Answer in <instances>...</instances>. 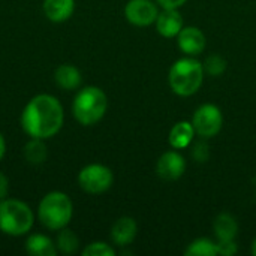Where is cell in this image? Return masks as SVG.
<instances>
[{"instance_id": "1", "label": "cell", "mask_w": 256, "mask_h": 256, "mask_svg": "<svg viewBox=\"0 0 256 256\" xmlns=\"http://www.w3.org/2000/svg\"><path fill=\"white\" fill-rule=\"evenodd\" d=\"M63 122V106L52 94H38L32 98L21 114V128L30 138H52L62 129Z\"/></svg>"}, {"instance_id": "2", "label": "cell", "mask_w": 256, "mask_h": 256, "mask_svg": "<svg viewBox=\"0 0 256 256\" xmlns=\"http://www.w3.org/2000/svg\"><path fill=\"white\" fill-rule=\"evenodd\" d=\"M204 66L201 62L196 58L190 57H183L177 60L168 74V81L171 90L183 98L195 94L204 80Z\"/></svg>"}, {"instance_id": "3", "label": "cell", "mask_w": 256, "mask_h": 256, "mask_svg": "<svg viewBox=\"0 0 256 256\" xmlns=\"http://www.w3.org/2000/svg\"><path fill=\"white\" fill-rule=\"evenodd\" d=\"M74 214V204L64 192H50L46 194L38 207V218L40 224L51 230L60 231L66 228Z\"/></svg>"}, {"instance_id": "4", "label": "cell", "mask_w": 256, "mask_h": 256, "mask_svg": "<svg viewBox=\"0 0 256 256\" xmlns=\"http://www.w3.org/2000/svg\"><path fill=\"white\" fill-rule=\"evenodd\" d=\"M108 99L102 88L87 86L78 92L72 104V112L78 123L82 126H92L100 122L106 112Z\"/></svg>"}, {"instance_id": "5", "label": "cell", "mask_w": 256, "mask_h": 256, "mask_svg": "<svg viewBox=\"0 0 256 256\" xmlns=\"http://www.w3.org/2000/svg\"><path fill=\"white\" fill-rule=\"evenodd\" d=\"M34 222V216L32 208L20 201L12 198L0 200V231L12 236L20 237L27 234Z\"/></svg>"}, {"instance_id": "6", "label": "cell", "mask_w": 256, "mask_h": 256, "mask_svg": "<svg viewBox=\"0 0 256 256\" xmlns=\"http://www.w3.org/2000/svg\"><path fill=\"white\" fill-rule=\"evenodd\" d=\"M114 182L112 171L100 164H90L84 166L78 174L80 188L92 195H99L106 192Z\"/></svg>"}, {"instance_id": "7", "label": "cell", "mask_w": 256, "mask_h": 256, "mask_svg": "<svg viewBox=\"0 0 256 256\" xmlns=\"http://www.w3.org/2000/svg\"><path fill=\"white\" fill-rule=\"evenodd\" d=\"M192 124L200 136L202 138L216 136L224 124V116L220 108L213 104L201 105L192 117Z\"/></svg>"}, {"instance_id": "8", "label": "cell", "mask_w": 256, "mask_h": 256, "mask_svg": "<svg viewBox=\"0 0 256 256\" xmlns=\"http://www.w3.org/2000/svg\"><path fill=\"white\" fill-rule=\"evenodd\" d=\"M158 15V3L152 0H129L124 6L126 20L136 27H147L156 22Z\"/></svg>"}, {"instance_id": "9", "label": "cell", "mask_w": 256, "mask_h": 256, "mask_svg": "<svg viewBox=\"0 0 256 256\" xmlns=\"http://www.w3.org/2000/svg\"><path fill=\"white\" fill-rule=\"evenodd\" d=\"M186 171V162H184V158L176 152V150H171V152H166L164 153L158 164H156V172L158 176L162 178V180H166V182H174V180H178Z\"/></svg>"}, {"instance_id": "10", "label": "cell", "mask_w": 256, "mask_h": 256, "mask_svg": "<svg viewBox=\"0 0 256 256\" xmlns=\"http://www.w3.org/2000/svg\"><path fill=\"white\" fill-rule=\"evenodd\" d=\"M178 48L182 50V52L188 54V56H198L206 50L207 45V39L206 34L194 26L189 27H183L178 33Z\"/></svg>"}, {"instance_id": "11", "label": "cell", "mask_w": 256, "mask_h": 256, "mask_svg": "<svg viewBox=\"0 0 256 256\" xmlns=\"http://www.w3.org/2000/svg\"><path fill=\"white\" fill-rule=\"evenodd\" d=\"M183 28V16L178 9H165L159 12L156 18V30L164 38H174L178 36L180 30Z\"/></svg>"}, {"instance_id": "12", "label": "cell", "mask_w": 256, "mask_h": 256, "mask_svg": "<svg viewBox=\"0 0 256 256\" xmlns=\"http://www.w3.org/2000/svg\"><path fill=\"white\" fill-rule=\"evenodd\" d=\"M138 232V226L135 219L129 216H123L116 220V224L111 228V240L117 246H128L130 244Z\"/></svg>"}, {"instance_id": "13", "label": "cell", "mask_w": 256, "mask_h": 256, "mask_svg": "<svg viewBox=\"0 0 256 256\" xmlns=\"http://www.w3.org/2000/svg\"><path fill=\"white\" fill-rule=\"evenodd\" d=\"M75 9V0H44V12L48 20L63 22L69 20Z\"/></svg>"}, {"instance_id": "14", "label": "cell", "mask_w": 256, "mask_h": 256, "mask_svg": "<svg viewBox=\"0 0 256 256\" xmlns=\"http://www.w3.org/2000/svg\"><path fill=\"white\" fill-rule=\"evenodd\" d=\"M195 129H194V124L192 122H178L172 126L171 132H170V144L171 147L174 148H186L190 146V142L194 141V136H195Z\"/></svg>"}, {"instance_id": "15", "label": "cell", "mask_w": 256, "mask_h": 256, "mask_svg": "<svg viewBox=\"0 0 256 256\" xmlns=\"http://www.w3.org/2000/svg\"><path fill=\"white\" fill-rule=\"evenodd\" d=\"M56 82L63 88V90H75L81 86L82 76L78 68H75L74 64H62L56 69L54 74Z\"/></svg>"}, {"instance_id": "16", "label": "cell", "mask_w": 256, "mask_h": 256, "mask_svg": "<svg viewBox=\"0 0 256 256\" xmlns=\"http://www.w3.org/2000/svg\"><path fill=\"white\" fill-rule=\"evenodd\" d=\"M213 231L218 240H234L238 234V224L230 213H220L213 222Z\"/></svg>"}, {"instance_id": "17", "label": "cell", "mask_w": 256, "mask_h": 256, "mask_svg": "<svg viewBox=\"0 0 256 256\" xmlns=\"http://www.w3.org/2000/svg\"><path fill=\"white\" fill-rule=\"evenodd\" d=\"M26 250L32 256H56L57 248L51 238L42 234H32L26 242Z\"/></svg>"}, {"instance_id": "18", "label": "cell", "mask_w": 256, "mask_h": 256, "mask_svg": "<svg viewBox=\"0 0 256 256\" xmlns=\"http://www.w3.org/2000/svg\"><path fill=\"white\" fill-rule=\"evenodd\" d=\"M45 140H39V138H32L26 147H24V158L27 159L28 164L32 165H40L45 162L46 156H48V150L46 146L44 144Z\"/></svg>"}, {"instance_id": "19", "label": "cell", "mask_w": 256, "mask_h": 256, "mask_svg": "<svg viewBox=\"0 0 256 256\" xmlns=\"http://www.w3.org/2000/svg\"><path fill=\"white\" fill-rule=\"evenodd\" d=\"M78 246H80V240H78V237H76V234L74 231L66 230V228L60 230V232H58V236L56 238L57 250H60L64 255H72V254L76 252Z\"/></svg>"}, {"instance_id": "20", "label": "cell", "mask_w": 256, "mask_h": 256, "mask_svg": "<svg viewBox=\"0 0 256 256\" xmlns=\"http://www.w3.org/2000/svg\"><path fill=\"white\" fill-rule=\"evenodd\" d=\"M186 256H216L218 246L210 238H196L184 250Z\"/></svg>"}, {"instance_id": "21", "label": "cell", "mask_w": 256, "mask_h": 256, "mask_svg": "<svg viewBox=\"0 0 256 256\" xmlns=\"http://www.w3.org/2000/svg\"><path fill=\"white\" fill-rule=\"evenodd\" d=\"M226 60L219 56V54H213V56H208L206 63L202 64L204 66V70L207 74H210L212 76H219L222 75L225 70H226Z\"/></svg>"}, {"instance_id": "22", "label": "cell", "mask_w": 256, "mask_h": 256, "mask_svg": "<svg viewBox=\"0 0 256 256\" xmlns=\"http://www.w3.org/2000/svg\"><path fill=\"white\" fill-rule=\"evenodd\" d=\"M82 255L84 256H114L116 255V250L104 243V242H94V243H90L84 250H82Z\"/></svg>"}, {"instance_id": "23", "label": "cell", "mask_w": 256, "mask_h": 256, "mask_svg": "<svg viewBox=\"0 0 256 256\" xmlns=\"http://www.w3.org/2000/svg\"><path fill=\"white\" fill-rule=\"evenodd\" d=\"M216 246H218V255L220 254L224 256H232L237 255L238 252V246L234 240H218Z\"/></svg>"}, {"instance_id": "24", "label": "cell", "mask_w": 256, "mask_h": 256, "mask_svg": "<svg viewBox=\"0 0 256 256\" xmlns=\"http://www.w3.org/2000/svg\"><path fill=\"white\" fill-rule=\"evenodd\" d=\"M188 0H156L158 4H160L165 9H178L182 8Z\"/></svg>"}, {"instance_id": "25", "label": "cell", "mask_w": 256, "mask_h": 256, "mask_svg": "<svg viewBox=\"0 0 256 256\" xmlns=\"http://www.w3.org/2000/svg\"><path fill=\"white\" fill-rule=\"evenodd\" d=\"M8 194H9V180L3 172H0V200H4Z\"/></svg>"}, {"instance_id": "26", "label": "cell", "mask_w": 256, "mask_h": 256, "mask_svg": "<svg viewBox=\"0 0 256 256\" xmlns=\"http://www.w3.org/2000/svg\"><path fill=\"white\" fill-rule=\"evenodd\" d=\"M4 152H6V142H4L3 135L0 134V160H2V159H3V156H4Z\"/></svg>"}, {"instance_id": "27", "label": "cell", "mask_w": 256, "mask_h": 256, "mask_svg": "<svg viewBox=\"0 0 256 256\" xmlns=\"http://www.w3.org/2000/svg\"><path fill=\"white\" fill-rule=\"evenodd\" d=\"M252 255L256 256V238L254 240V243H252Z\"/></svg>"}]
</instances>
